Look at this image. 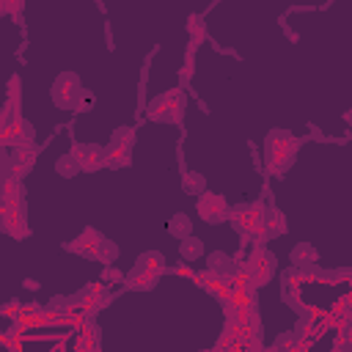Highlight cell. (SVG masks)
I'll list each match as a JSON object with an SVG mask.
<instances>
[{"label": "cell", "instance_id": "cell-5", "mask_svg": "<svg viewBox=\"0 0 352 352\" xmlns=\"http://www.w3.org/2000/svg\"><path fill=\"white\" fill-rule=\"evenodd\" d=\"M264 212H267L264 201H250V204H236V206H231L228 223H231V228L239 234L242 245H250V234H253V228L264 220Z\"/></svg>", "mask_w": 352, "mask_h": 352}, {"label": "cell", "instance_id": "cell-28", "mask_svg": "<svg viewBox=\"0 0 352 352\" xmlns=\"http://www.w3.org/2000/svg\"><path fill=\"white\" fill-rule=\"evenodd\" d=\"M8 154H11V148H6V146L0 143V170L6 168V162H8Z\"/></svg>", "mask_w": 352, "mask_h": 352}, {"label": "cell", "instance_id": "cell-21", "mask_svg": "<svg viewBox=\"0 0 352 352\" xmlns=\"http://www.w3.org/2000/svg\"><path fill=\"white\" fill-rule=\"evenodd\" d=\"M179 253H182L184 261H198V256H204V242L190 234V236H184L179 242Z\"/></svg>", "mask_w": 352, "mask_h": 352}, {"label": "cell", "instance_id": "cell-22", "mask_svg": "<svg viewBox=\"0 0 352 352\" xmlns=\"http://www.w3.org/2000/svg\"><path fill=\"white\" fill-rule=\"evenodd\" d=\"M168 231H170L176 239H184V236L192 234V220H190L184 212H176V214L170 217V223H168Z\"/></svg>", "mask_w": 352, "mask_h": 352}, {"label": "cell", "instance_id": "cell-16", "mask_svg": "<svg viewBox=\"0 0 352 352\" xmlns=\"http://www.w3.org/2000/svg\"><path fill=\"white\" fill-rule=\"evenodd\" d=\"M187 33H190V47L187 50L195 52V47L206 41V22H204L201 14H190L187 16Z\"/></svg>", "mask_w": 352, "mask_h": 352}, {"label": "cell", "instance_id": "cell-4", "mask_svg": "<svg viewBox=\"0 0 352 352\" xmlns=\"http://www.w3.org/2000/svg\"><path fill=\"white\" fill-rule=\"evenodd\" d=\"M132 148H135V129L132 126H118L110 135V143L104 146V168H126L132 165Z\"/></svg>", "mask_w": 352, "mask_h": 352}, {"label": "cell", "instance_id": "cell-29", "mask_svg": "<svg viewBox=\"0 0 352 352\" xmlns=\"http://www.w3.org/2000/svg\"><path fill=\"white\" fill-rule=\"evenodd\" d=\"M6 14H11V3L8 0H0V16H6Z\"/></svg>", "mask_w": 352, "mask_h": 352}, {"label": "cell", "instance_id": "cell-30", "mask_svg": "<svg viewBox=\"0 0 352 352\" xmlns=\"http://www.w3.org/2000/svg\"><path fill=\"white\" fill-rule=\"evenodd\" d=\"M25 286H28V289H38V283H36L33 278H28V280H25Z\"/></svg>", "mask_w": 352, "mask_h": 352}, {"label": "cell", "instance_id": "cell-8", "mask_svg": "<svg viewBox=\"0 0 352 352\" xmlns=\"http://www.w3.org/2000/svg\"><path fill=\"white\" fill-rule=\"evenodd\" d=\"M36 160H38V146H36V143H33V146H16V148H11L8 162H6V168H3L0 173H8V176H14V179L22 182V179L33 170Z\"/></svg>", "mask_w": 352, "mask_h": 352}, {"label": "cell", "instance_id": "cell-27", "mask_svg": "<svg viewBox=\"0 0 352 352\" xmlns=\"http://www.w3.org/2000/svg\"><path fill=\"white\" fill-rule=\"evenodd\" d=\"M8 99L22 102V99H19V74H14V77L8 80Z\"/></svg>", "mask_w": 352, "mask_h": 352}, {"label": "cell", "instance_id": "cell-24", "mask_svg": "<svg viewBox=\"0 0 352 352\" xmlns=\"http://www.w3.org/2000/svg\"><path fill=\"white\" fill-rule=\"evenodd\" d=\"M118 258V245L116 242H110L107 236L99 242V253H96V261H102V264H113Z\"/></svg>", "mask_w": 352, "mask_h": 352}, {"label": "cell", "instance_id": "cell-20", "mask_svg": "<svg viewBox=\"0 0 352 352\" xmlns=\"http://www.w3.org/2000/svg\"><path fill=\"white\" fill-rule=\"evenodd\" d=\"M272 352H308V346L294 336V333H283L275 338V344L270 346Z\"/></svg>", "mask_w": 352, "mask_h": 352}, {"label": "cell", "instance_id": "cell-14", "mask_svg": "<svg viewBox=\"0 0 352 352\" xmlns=\"http://www.w3.org/2000/svg\"><path fill=\"white\" fill-rule=\"evenodd\" d=\"M264 231H267V239L280 236V234L289 231V220H286V214L278 206H267V212H264Z\"/></svg>", "mask_w": 352, "mask_h": 352}, {"label": "cell", "instance_id": "cell-6", "mask_svg": "<svg viewBox=\"0 0 352 352\" xmlns=\"http://www.w3.org/2000/svg\"><path fill=\"white\" fill-rule=\"evenodd\" d=\"M50 96H52L55 107H60V110H77L80 102H82V96H85V91H82V82H80V77L74 72H60L55 77L52 88H50Z\"/></svg>", "mask_w": 352, "mask_h": 352}, {"label": "cell", "instance_id": "cell-7", "mask_svg": "<svg viewBox=\"0 0 352 352\" xmlns=\"http://www.w3.org/2000/svg\"><path fill=\"white\" fill-rule=\"evenodd\" d=\"M195 209H198V217H201V220L217 226V223L228 220L231 204H228L220 192H209V190H206V192H201V195L195 198Z\"/></svg>", "mask_w": 352, "mask_h": 352}, {"label": "cell", "instance_id": "cell-2", "mask_svg": "<svg viewBox=\"0 0 352 352\" xmlns=\"http://www.w3.org/2000/svg\"><path fill=\"white\" fill-rule=\"evenodd\" d=\"M275 267H278V261H275V256H272L264 245H253L250 256H245L242 264H234V270L239 272V278H242L245 283L256 286V289H258V286H267V283L272 280Z\"/></svg>", "mask_w": 352, "mask_h": 352}, {"label": "cell", "instance_id": "cell-19", "mask_svg": "<svg viewBox=\"0 0 352 352\" xmlns=\"http://www.w3.org/2000/svg\"><path fill=\"white\" fill-rule=\"evenodd\" d=\"M182 190L187 192V195H201V192H206V176H201L198 170H187L184 176H182Z\"/></svg>", "mask_w": 352, "mask_h": 352}, {"label": "cell", "instance_id": "cell-23", "mask_svg": "<svg viewBox=\"0 0 352 352\" xmlns=\"http://www.w3.org/2000/svg\"><path fill=\"white\" fill-rule=\"evenodd\" d=\"M55 170H58V176H63V179H72V176H77L80 173V165H77V157L69 151V154H60L58 160H55Z\"/></svg>", "mask_w": 352, "mask_h": 352}, {"label": "cell", "instance_id": "cell-3", "mask_svg": "<svg viewBox=\"0 0 352 352\" xmlns=\"http://www.w3.org/2000/svg\"><path fill=\"white\" fill-rule=\"evenodd\" d=\"M184 107H187V96L182 88H170L160 96H154L146 107V118L148 121H160V124H182L184 118Z\"/></svg>", "mask_w": 352, "mask_h": 352}, {"label": "cell", "instance_id": "cell-18", "mask_svg": "<svg viewBox=\"0 0 352 352\" xmlns=\"http://www.w3.org/2000/svg\"><path fill=\"white\" fill-rule=\"evenodd\" d=\"M206 270H209L212 275H226V272L234 270V258H231L226 250H214V253L206 256Z\"/></svg>", "mask_w": 352, "mask_h": 352}, {"label": "cell", "instance_id": "cell-13", "mask_svg": "<svg viewBox=\"0 0 352 352\" xmlns=\"http://www.w3.org/2000/svg\"><path fill=\"white\" fill-rule=\"evenodd\" d=\"M0 201L6 204H25V184L8 173H0Z\"/></svg>", "mask_w": 352, "mask_h": 352}, {"label": "cell", "instance_id": "cell-9", "mask_svg": "<svg viewBox=\"0 0 352 352\" xmlns=\"http://www.w3.org/2000/svg\"><path fill=\"white\" fill-rule=\"evenodd\" d=\"M72 154L77 157V165L85 173H96L104 168V146L99 143H74Z\"/></svg>", "mask_w": 352, "mask_h": 352}, {"label": "cell", "instance_id": "cell-1", "mask_svg": "<svg viewBox=\"0 0 352 352\" xmlns=\"http://www.w3.org/2000/svg\"><path fill=\"white\" fill-rule=\"evenodd\" d=\"M300 138H294L289 129H270L264 138V165L272 176H283L297 157Z\"/></svg>", "mask_w": 352, "mask_h": 352}, {"label": "cell", "instance_id": "cell-12", "mask_svg": "<svg viewBox=\"0 0 352 352\" xmlns=\"http://www.w3.org/2000/svg\"><path fill=\"white\" fill-rule=\"evenodd\" d=\"M157 283H160V275H154V272H148V270H143V267H138V264L124 275V286L132 289V292H148V289H154Z\"/></svg>", "mask_w": 352, "mask_h": 352}, {"label": "cell", "instance_id": "cell-17", "mask_svg": "<svg viewBox=\"0 0 352 352\" xmlns=\"http://www.w3.org/2000/svg\"><path fill=\"white\" fill-rule=\"evenodd\" d=\"M138 267H143V270H148V272H154V275H162L165 270H168V264H165V256L160 253V250H143L140 256H138V261H135Z\"/></svg>", "mask_w": 352, "mask_h": 352}, {"label": "cell", "instance_id": "cell-15", "mask_svg": "<svg viewBox=\"0 0 352 352\" xmlns=\"http://www.w3.org/2000/svg\"><path fill=\"white\" fill-rule=\"evenodd\" d=\"M289 261L292 267H308V264H316L319 261V250L311 245V242H297L289 253Z\"/></svg>", "mask_w": 352, "mask_h": 352}, {"label": "cell", "instance_id": "cell-25", "mask_svg": "<svg viewBox=\"0 0 352 352\" xmlns=\"http://www.w3.org/2000/svg\"><path fill=\"white\" fill-rule=\"evenodd\" d=\"M192 69H195V52H192V50H187V55H184V66H182V74H179L182 85H187V82H190Z\"/></svg>", "mask_w": 352, "mask_h": 352}, {"label": "cell", "instance_id": "cell-11", "mask_svg": "<svg viewBox=\"0 0 352 352\" xmlns=\"http://www.w3.org/2000/svg\"><path fill=\"white\" fill-rule=\"evenodd\" d=\"M0 231L14 236V239H25L30 236L28 228V217H25V204H11V209L6 212V217L0 220Z\"/></svg>", "mask_w": 352, "mask_h": 352}, {"label": "cell", "instance_id": "cell-26", "mask_svg": "<svg viewBox=\"0 0 352 352\" xmlns=\"http://www.w3.org/2000/svg\"><path fill=\"white\" fill-rule=\"evenodd\" d=\"M102 280H104V283H124V272L116 270L113 264H104V267H102Z\"/></svg>", "mask_w": 352, "mask_h": 352}, {"label": "cell", "instance_id": "cell-10", "mask_svg": "<svg viewBox=\"0 0 352 352\" xmlns=\"http://www.w3.org/2000/svg\"><path fill=\"white\" fill-rule=\"evenodd\" d=\"M104 236L96 231V228H82L80 231V236H74L72 242H63V250H69V253H77V256H82V258H94L96 261V253H99V242H102Z\"/></svg>", "mask_w": 352, "mask_h": 352}]
</instances>
